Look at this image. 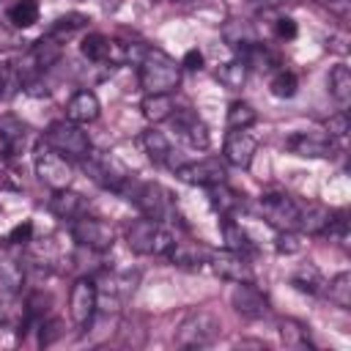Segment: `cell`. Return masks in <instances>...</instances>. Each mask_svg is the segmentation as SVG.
Returning <instances> with one entry per match:
<instances>
[{
  "mask_svg": "<svg viewBox=\"0 0 351 351\" xmlns=\"http://www.w3.org/2000/svg\"><path fill=\"white\" fill-rule=\"evenodd\" d=\"M176 176L184 181V184H192V186H214V184H225V162L219 159H200V162H186V165H176L173 167Z\"/></svg>",
  "mask_w": 351,
  "mask_h": 351,
  "instance_id": "cell-11",
  "label": "cell"
},
{
  "mask_svg": "<svg viewBox=\"0 0 351 351\" xmlns=\"http://www.w3.org/2000/svg\"><path fill=\"white\" fill-rule=\"evenodd\" d=\"M329 93L340 104V110H348V104H351V69L346 63H337L329 71Z\"/></svg>",
  "mask_w": 351,
  "mask_h": 351,
  "instance_id": "cell-26",
  "label": "cell"
},
{
  "mask_svg": "<svg viewBox=\"0 0 351 351\" xmlns=\"http://www.w3.org/2000/svg\"><path fill=\"white\" fill-rule=\"evenodd\" d=\"M222 38H225L233 49H241V52H250L252 47L261 44L255 25L247 22V19H228L225 27H222Z\"/></svg>",
  "mask_w": 351,
  "mask_h": 351,
  "instance_id": "cell-18",
  "label": "cell"
},
{
  "mask_svg": "<svg viewBox=\"0 0 351 351\" xmlns=\"http://www.w3.org/2000/svg\"><path fill=\"white\" fill-rule=\"evenodd\" d=\"M118 195H123L129 203H134L140 208V214L148 217V219L167 222L170 214H173L170 192L162 189L156 181H140L134 176H126V181L118 186Z\"/></svg>",
  "mask_w": 351,
  "mask_h": 351,
  "instance_id": "cell-1",
  "label": "cell"
},
{
  "mask_svg": "<svg viewBox=\"0 0 351 351\" xmlns=\"http://www.w3.org/2000/svg\"><path fill=\"white\" fill-rule=\"evenodd\" d=\"M280 340H282L285 348H293V351L313 348L310 326H304V324L296 321V318H282V321H280Z\"/></svg>",
  "mask_w": 351,
  "mask_h": 351,
  "instance_id": "cell-24",
  "label": "cell"
},
{
  "mask_svg": "<svg viewBox=\"0 0 351 351\" xmlns=\"http://www.w3.org/2000/svg\"><path fill=\"white\" fill-rule=\"evenodd\" d=\"M8 22L14 27H30L38 22V0H14L8 5Z\"/></svg>",
  "mask_w": 351,
  "mask_h": 351,
  "instance_id": "cell-33",
  "label": "cell"
},
{
  "mask_svg": "<svg viewBox=\"0 0 351 351\" xmlns=\"http://www.w3.org/2000/svg\"><path fill=\"white\" fill-rule=\"evenodd\" d=\"M44 143L49 148H55L58 154H63L66 159H85L90 154V140L88 132H82L80 123L63 118V121H52L44 132Z\"/></svg>",
  "mask_w": 351,
  "mask_h": 351,
  "instance_id": "cell-5",
  "label": "cell"
},
{
  "mask_svg": "<svg viewBox=\"0 0 351 351\" xmlns=\"http://www.w3.org/2000/svg\"><path fill=\"white\" fill-rule=\"evenodd\" d=\"M321 236H326L329 241H335L340 247H348V219H346V214H332V219H329V225Z\"/></svg>",
  "mask_w": 351,
  "mask_h": 351,
  "instance_id": "cell-38",
  "label": "cell"
},
{
  "mask_svg": "<svg viewBox=\"0 0 351 351\" xmlns=\"http://www.w3.org/2000/svg\"><path fill=\"white\" fill-rule=\"evenodd\" d=\"M88 25V16L85 14H66V16H58L52 25H49V36H55L58 41H66L71 33H77L80 27Z\"/></svg>",
  "mask_w": 351,
  "mask_h": 351,
  "instance_id": "cell-34",
  "label": "cell"
},
{
  "mask_svg": "<svg viewBox=\"0 0 351 351\" xmlns=\"http://www.w3.org/2000/svg\"><path fill=\"white\" fill-rule=\"evenodd\" d=\"M99 99L93 90H77L69 101H66V118L74 121V123H90L99 118Z\"/></svg>",
  "mask_w": 351,
  "mask_h": 351,
  "instance_id": "cell-19",
  "label": "cell"
},
{
  "mask_svg": "<svg viewBox=\"0 0 351 351\" xmlns=\"http://www.w3.org/2000/svg\"><path fill=\"white\" fill-rule=\"evenodd\" d=\"M285 148L296 156H313V159H324V156H335V140L326 134H315V132H293L285 137Z\"/></svg>",
  "mask_w": 351,
  "mask_h": 351,
  "instance_id": "cell-15",
  "label": "cell"
},
{
  "mask_svg": "<svg viewBox=\"0 0 351 351\" xmlns=\"http://www.w3.org/2000/svg\"><path fill=\"white\" fill-rule=\"evenodd\" d=\"M296 0H250V8L255 14H274V11H282L288 5H293Z\"/></svg>",
  "mask_w": 351,
  "mask_h": 351,
  "instance_id": "cell-41",
  "label": "cell"
},
{
  "mask_svg": "<svg viewBox=\"0 0 351 351\" xmlns=\"http://www.w3.org/2000/svg\"><path fill=\"white\" fill-rule=\"evenodd\" d=\"M11 47H16V36L0 25V49H11Z\"/></svg>",
  "mask_w": 351,
  "mask_h": 351,
  "instance_id": "cell-46",
  "label": "cell"
},
{
  "mask_svg": "<svg viewBox=\"0 0 351 351\" xmlns=\"http://www.w3.org/2000/svg\"><path fill=\"white\" fill-rule=\"evenodd\" d=\"M178 3H195V0H178Z\"/></svg>",
  "mask_w": 351,
  "mask_h": 351,
  "instance_id": "cell-47",
  "label": "cell"
},
{
  "mask_svg": "<svg viewBox=\"0 0 351 351\" xmlns=\"http://www.w3.org/2000/svg\"><path fill=\"white\" fill-rule=\"evenodd\" d=\"M181 82V63L162 49H145L140 58V88L145 93H173Z\"/></svg>",
  "mask_w": 351,
  "mask_h": 351,
  "instance_id": "cell-2",
  "label": "cell"
},
{
  "mask_svg": "<svg viewBox=\"0 0 351 351\" xmlns=\"http://www.w3.org/2000/svg\"><path fill=\"white\" fill-rule=\"evenodd\" d=\"M247 74H250V66H247L244 58L228 60V63H222V66L217 69V80H219L225 88H230V90L241 88V85L247 82Z\"/></svg>",
  "mask_w": 351,
  "mask_h": 351,
  "instance_id": "cell-30",
  "label": "cell"
},
{
  "mask_svg": "<svg viewBox=\"0 0 351 351\" xmlns=\"http://www.w3.org/2000/svg\"><path fill=\"white\" fill-rule=\"evenodd\" d=\"M230 304H233V310H236L239 315L252 318V321L269 315V299H266L252 282H236V288H233V293H230Z\"/></svg>",
  "mask_w": 351,
  "mask_h": 351,
  "instance_id": "cell-16",
  "label": "cell"
},
{
  "mask_svg": "<svg viewBox=\"0 0 351 351\" xmlns=\"http://www.w3.org/2000/svg\"><path fill=\"white\" fill-rule=\"evenodd\" d=\"M30 236H33V222L25 219V222H19V225L11 228V233H8V244H27Z\"/></svg>",
  "mask_w": 351,
  "mask_h": 351,
  "instance_id": "cell-42",
  "label": "cell"
},
{
  "mask_svg": "<svg viewBox=\"0 0 351 351\" xmlns=\"http://www.w3.org/2000/svg\"><path fill=\"white\" fill-rule=\"evenodd\" d=\"M222 239H225L228 250H236V252H252L255 250L252 239L241 230V222H233L230 217L222 219Z\"/></svg>",
  "mask_w": 351,
  "mask_h": 351,
  "instance_id": "cell-32",
  "label": "cell"
},
{
  "mask_svg": "<svg viewBox=\"0 0 351 351\" xmlns=\"http://www.w3.org/2000/svg\"><path fill=\"white\" fill-rule=\"evenodd\" d=\"M271 93L277 96V99H291L293 93H296V88H299V80H296V74L293 71H277L274 77H271Z\"/></svg>",
  "mask_w": 351,
  "mask_h": 351,
  "instance_id": "cell-37",
  "label": "cell"
},
{
  "mask_svg": "<svg viewBox=\"0 0 351 351\" xmlns=\"http://www.w3.org/2000/svg\"><path fill=\"white\" fill-rule=\"evenodd\" d=\"M324 285H326V282H324ZM324 291H326V299H329L332 304H337V307H343V310L351 307V274H348V271L335 274Z\"/></svg>",
  "mask_w": 351,
  "mask_h": 351,
  "instance_id": "cell-31",
  "label": "cell"
},
{
  "mask_svg": "<svg viewBox=\"0 0 351 351\" xmlns=\"http://www.w3.org/2000/svg\"><path fill=\"white\" fill-rule=\"evenodd\" d=\"M22 282H25L22 263H16L14 258H0V285L5 291H19Z\"/></svg>",
  "mask_w": 351,
  "mask_h": 351,
  "instance_id": "cell-36",
  "label": "cell"
},
{
  "mask_svg": "<svg viewBox=\"0 0 351 351\" xmlns=\"http://www.w3.org/2000/svg\"><path fill=\"white\" fill-rule=\"evenodd\" d=\"M181 66H184V69H189V71H197V69H203V55H200L197 49H189V52L184 55Z\"/></svg>",
  "mask_w": 351,
  "mask_h": 351,
  "instance_id": "cell-45",
  "label": "cell"
},
{
  "mask_svg": "<svg viewBox=\"0 0 351 351\" xmlns=\"http://www.w3.org/2000/svg\"><path fill=\"white\" fill-rule=\"evenodd\" d=\"M208 263H211L214 274L228 282H252V266L247 263L244 252H236V250L208 252Z\"/></svg>",
  "mask_w": 351,
  "mask_h": 351,
  "instance_id": "cell-12",
  "label": "cell"
},
{
  "mask_svg": "<svg viewBox=\"0 0 351 351\" xmlns=\"http://www.w3.org/2000/svg\"><path fill=\"white\" fill-rule=\"evenodd\" d=\"M27 321V302L19 299V291H5L0 293V326L3 329H22Z\"/></svg>",
  "mask_w": 351,
  "mask_h": 351,
  "instance_id": "cell-22",
  "label": "cell"
},
{
  "mask_svg": "<svg viewBox=\"0 0 351 351\" xmlns=\"http://www.w3.org/2000/svg\"><path fill=\"white\" fill-rule=\"evenodd\" d=\"M263 219L277 230H299V200L288 192H266L261 197Z\"/></svg>",
  "mask_w": 351,
  "mask_h": 351,
  "instance_id": "cell-7",
  "label": "cell"
},
{
  "mask_svg": "<svg viewBox=\"0 0 351 351\" xmlns=\"http://www.w3.org/2000/svg\"><path fill=\"white\" fill-rule=\"evenodd\" d=\"M222 332V324L219 318L206 310V307H197L192 313L184 315V321L178 324L176 329V346L178 348H206L211 346Z\"/></svg>",
  "mask_w": 351,
  "mask_h": 351,
  "instance_id": "cell-4",
  "label": "cell"
},
{
  "mask_svg": "<svg viewBox=\"0 0 351 351\" xmlns=\"http://www.w3.org/2000/svg\"><path fill=\"white\" fill-rule=\"evenodd\" d=\"M335 211H329L326 206L315 203V200H307V203H299V230L302 233H313V236H321L329 225Z\"/></svg>",
  "mask_w": 351,
  "mask_h": 351,
  "instance_id": "cell-23",
  "label": "cell"
},
{
  "mask_svg": "<svg viewBox=\"0 0 351 351\" xmlns=\"http://www.w3.org/2000/svg\"><path fill=\"white\" fill-rule=\"evenodd\" d=\"M324 11H329L332 16H337L340 22H348L351 16V0H315Z\"/></svg>",
  "mask_w": 351,
  "mask_h": 351,
  "instance_id": "cell-40",
  "label": "cell"
},
{
  "mask_svg": "<svg viewBox=\"0 0 351 351\" xmlns=\"http://www.w3.org/2000/svg\"><path fill=\"white\" fill-rule=\"evenodd\" d=\"M274 33H277V38H293L296 36V22L291 16H277L274 19Z\"/></svg>",
  "mask_w": 351,
  "mask_h": 351,
  "instance_id": "cell-43",
  "label": "cell"
},
{
  "mask_svg": "<svg viewBox=\"0 0 351 351\" xmlns=\"http://www.w3.org/2000/svg\"><path fill=\"white\" fill-rule=\"evenodd\" d=\"M71 239H74L80 247H88V250L104 252V250H110V247H112V241H115V230H112L104 219L82 214V217L71 219Z\"/></svg>",
  "mask_w": 351,
  "mask_h": 351,
  "instance_id": "cell-9",
  "label": "cell"
},
{
  "mask_svg": "<svg viewBox=\"0 0 351 351\" xmlns=\"http://www.w3.org/2000/svg\"><path fill=\"white\" fill-rule=\"evenodd\" d=\"M143 145H145L151 162H156V165H170V167H173V145H170V140H167L159 129H148V132L143 134Z\"/></svg>",
  "mask_w": 351,
  "mask_h": 351,
  "instance_id": "cell-28",
  "label": "cell"
},
{
  "mask_svg": "<svg viewBox=\"0 0 351 351\" xmlns=\"http://www.w3.org/2000/svg\"><path fill=\"white\" fill-rule=\"evenodd\" d=\"M140 110L151 123H159V121H167L173 115L176 104H173L170 93H145V99L140 101Z\"/></svg>",
  "mask_w": 351,
  "mask_h": 351,
  "instance_id": "cell-27",
  "label": "cell"
},
{
  "mask_svg": "<svg viewBox=\"0 0 351 351\" xmlns=\"http://www.w3.org/2000/svg\"><path fill=\"white\" fill-rule=\"evenodd\" d=\"M280 252H296L299 250V241H296V230H280V244H277Z\"/></svg>",
  "mask_w": 351,
  "mask_h": 351,
  "instance_id": "cell-44",
  "label": "cell"
},
{
  "mask_svg": "<svg viewBox=\"0 0 351 351\" xmlns=\"http://www.w3.org/2000/svg\"><path fill=\"white\" fill-rule=\"evenodd\" d=\"M49 211L60 219H77L85 214V200L80 192L63 186V189H52V197H49Z\"/></svg>",
  "mask_w": 351,
  "mask_h": 351,
  "instance_id": "cell-20",
  "label": "cell"
},
{
  "mask_svg": "<svg viewBox=\"0 0 351 351\" xmlns=\"http://www.w3.org/2000/svg\"><path fill=\"white\" fill-rule=\"evenodd\" d=\"M27 143H30L27 123H22L14 115H3L0 118V156L8 159V162H14V159H19L25 154Z\"/></svg>",
  "mask_w": 351,
  "mask_h": 351,
  "instance_id": "cell-13",
  "label": "cell"
},
{
  "mask_svg": "<svg viewBox=\"0 0 351 351\" xmlns=\"http://www.w3.org/2000/svg\"><path fill=\"white\" fill-rule=\"evenodd\" d=\"M33 165H36V176H38L49 189H63V186H69L71 178H74L71 162H69L63 154H58L55 148H49L47 143H41V145L36 148Z\"/></svg>",
  "mask_w": 351,
  "mask_h": 351,
  "instance_id": "cell-6",
  "label": "cell"
},
{
  "mask_svg": "<svg viewBox=\"0 0 351 351\" xmlns=\"http://www.w3.org/2000/svg\"><path fill=\"white\" fill-rule=\"evenodd\" d=\"M258 121V112L250 101H233L228 107V129H247Z\"/></svg>",
  "mask_w": 351,
  "mask_h": 351,
  "instance_id": "cell-35",
  "label": "cell"
},
{
  "mask_svg": "<svg viewBox=\"0 0 351 351\" xmlns=\"http://www.w3.org/2000/svg\"><path fill=\"white\" fill-rule=\"evenodd\" d=\"M126 244L137 255H167L176 244V233L165 222L143 217L126 228Z\"/></svg>",
  "mask_w": 351,
  "mask_h": 351,
  "instance_id": "cell-3",
  "label": "cell"
},
{
  "mask_svg": "<svg viewBox=\"0 0 351 351\" xmlns=\"http://www.w3.org/2000/svg\"><path fill=\"white\" fill-rule=\"evenodd\" d=\"M255 137L247 132V129H230L228 137H225V162L233 165V167H250L252 156H255Z\"/></svg>",
  "mask_w": 351,
  "mask_h": 351,
  "instance_id": "cell-17",
  "label": "cell"
},
{
  "mask_svg": "<svg viewBox=\"0 0 351 351\" xmlns=\"http://www.w3.org/2000/svg\"><path fill=\"white\" fill-rule=\"evenodd\" d=\"M99 307V288L90 277H80L69 293V315L77 329H88Z\"/></svg>",
  "mask_w": 351,
  "mask_h": 351,
  "instance_id": "cell-8",
  "label": "cell"
},
{
  "mask_svg": "<svg viewBox=\"0 0 351 351\" xmlns=\"http://www.w3.org/2000/svg\"><path fill=\"white\" fill-rule=\"evenodd\" d=\"M291 285H293L296 291H302V293L315 296V293L324 291V277H321L318 266H313V263H302V266L291 274Z\"/></svg>",
  "mask_w": 351,
  "mask_h": 351,
  "instance_id": "cell-29",
  "label": "cell"
},
{
  "mask_svg": "<svg viewBox=\"0 0 351 351\" xmlns=\"http://www.w3.org/2000/svg\"><path fill=\"white\" fill-rule=\"evenodd\" d=\"M167 121L176 126L178 137H181L189 148H197V151H206V148H208V143H211L208 126H206L192 110H173V115H170Z\"/></svg>",
  "mask_w": 351,
  "mask_h": 351,
  "instance_id": "cell-14",
  "label": "cell"
},
{
  "mask_svg": "<svg viewBox=\"0 0 351 351\" xmlns=\"http://www.w3.org/2000/svg\"><path fill=\"white\" fill-rule=\"evenodd\" d=\"M346 134H348V112L340 110L337 115H332V118L326 121V137H332V140H343Z\"/></svg>",
  "mask_w": 351,
  "mask_h": 351,
  "instance_id": "cell-39",
  "label": "cell"
},
{
  "mask_svg": "<svg viewBox=\"0 0 351 351\" xmlns=\"http://www.w3.org/2000/svg\"><path fill=\"white\" fill-rule=\"evenodd\" d=\"M170 258L173 266H181V269H200L206 261H208V250L197 241H178L170 247V252L165 255Z\"/></svg>",
  "mask_w": 351,
  "mask_h": 351,
  "instance_id": "cell-21",
  "label": "cell"
},
{
  "mask_svg": "<svg viewBox=\"0 0 351 351\" xmlns=\"http://www.w3.org/2000/svg\"><path fill=\"white\" fill-rule=\"evenodd\" d=\"M82 167H85V173L90 176V181H96L99 186H104V189H112V192H118V186L126 181V167L115 159V156H110V154H101V151H90L85 159H82Z\"/></svg>",
  "mask_w": 351,
  "mask_h": 351,
  "instance_id": "cell-10",
  "label": "cell"
},
{
  "mask_svg": "<svg viewBox=\"0 0 351 351\" xmlns=\"http://www.w3.org/2000/svg\"><path fill=\"white\" fill-rule=\"evenodd\" d=\"M208 203H211V208L217 214L230 217V214H236L241 208L244 200H241V195L236 189H230L225 184H214V186H208Z\"/></svg>",
  "mask_w": 351,
  "mask_h": 351,
  "instance_id": "cell-25",
  "label": "cell"
}]
</instances>
